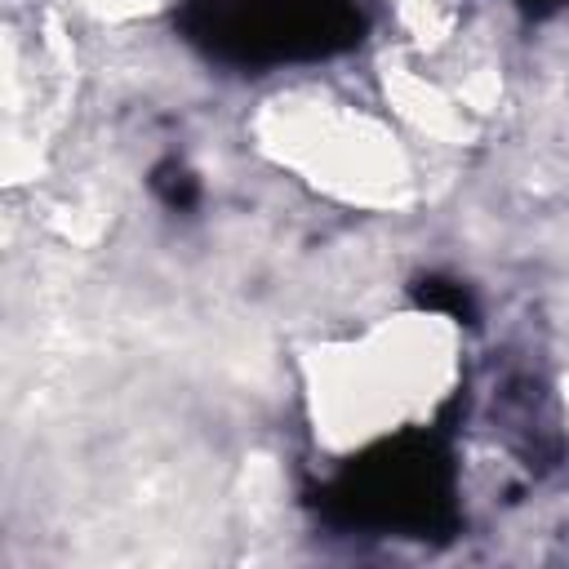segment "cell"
Here are the masks:
<instances>
[{"label":"cell","mask_w":569,"mask_h":569,"mask_svg":"<svg viewBox=\"0 0 569 569\" xmlns=\"http://www.w3.org/2000/svg\"><path fill=\"white\" fill-rule=\"evenodd\" d=\"M458 387V333L440 311L396 316L311 360V431L325 449L396 445L436 422Z\"/></svg>","instance_id":"6da1fadb"}]
</instances>
